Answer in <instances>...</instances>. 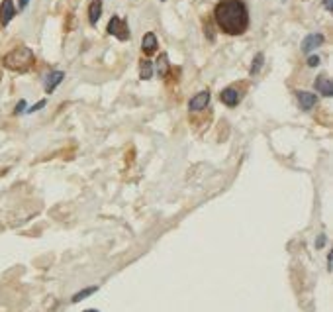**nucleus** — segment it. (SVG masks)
<instances>
[{
	"mask_svg": "<svg viewBox=\"0 0 333 312\" xmlns=\"http://www.w3.org/2000/svg\"><path fill=\"white\" fill-rule=\"evenodd\" d=\"M214 20L227 36H241L249 30V10L243 0H220L214 8Z\"/></svg>",
	"mask_w": 333,
	"mask_h": 312,
	"instance_id": "f257e3e1",
	"label": "nucleus"
},
{
	"mask_svg": "<svg viewBox=\"0 0 333 312\" xmlns=\"http://www.w3.org/2000/svg\"><path fill=\"white\" fill-rule=\"evenodd\" d=\"M34 63H36L34 51H32L30 47H24V45L12 49V51L6 53L4 59H2V65H4V67L10 69V71H18V73L30 71V69L34 67Z\"/></svg>",
	"mask_w": 333,
	"mask_h": 312,
	"instance_id": "f03ea898",
	"label": "nucleus"
},
{
	"mask_svg": "<svg viewBox=\"0 0 333 312\" xmlns=\"http://www.w3.org/2000/svg\"><path fill=\"white\" fill-rule=\"evenodd\" d=\"M108 34L114 36V38H118L120 42H128L130 38H132V32H130V28H128V22L126 20H122L120 16H112V20L108 22Z\"/></svg>",
	"mask_w": 333,
	"mask_h": 312,
	"instance_id": "7ed1b4c3",
	"label": "nucleus"
},
{
	"mask_svg": "<svg viewBox=\"0 0 333 312\" xmlns=\"http://www.w3.org/2000/svg\"><path fill=\"white\" fill-rule=\"evenodd\" d=\"M208 104H210V92H208V90H202V92H198L196 96L190 98V102H188V110L200 112V110H204Z\"/></svg>",
	"mask_w": 333,
	"mask_h": 312,
	"instance_id": "20e7f679",
	"label": "nucleus"
},
{
	"mask_svg": "<svg viewBox=\"0 0 333 312\" xmlns=\"http://www.w3.org/2000/svg\"><path fill=\"white\" fill-rule=\"evenodd\" d=\"M296 98H298V104H300V108L304 112L311 110V108L317 104V96H315L313 92H308V90H298V92H296Z\"/></svg>",
	"mask_w": 333,
	"mask_h": 312,
	"instance_id": "39448f33",
	"label": "nucleus"
},
{
	"mask_svg": "<svg viewBox=\"0 0 333 312\" xmlns=\"http://www.w3.org/2000/svg\"><path fill=\"white\" fill-rule=\"evenodd\" d=\"M220 100H222L225 106H229V108H235V106L239 104L241 96H239L237 89H233V87H227V89H223L222 92H220Z\"/></svg>",
	"mask_w": 333,
	"mask_h": 312,
	"instance_id": "423d86ee",
	"label": "nucleus"
},
{
	"mask_svg": "<svg viewBox=\"0 0 333 312\" xmlns=\"http://www.w3.org/2000/svg\"><path fill=\"white\" fill-rule=\"evenodd\" d=\"M16 16V6L12 0H2L0 4V24L2 26H8L10 20Z\"/></svg>",
	"mask_w": 333,
	"mask_h": 312,
	"instance_id": "0eeeda50",
	"label": "nucleus"
},
{
	"mask_svg": "<svg viewBox=\"0 0 333 312\" xmlns=\"http://www.w3.org/2000/svg\"><path fill=\"white\" fill-rule=\"evenodd\" d=\"M323 36L321 34H310V36H306L304 38V42H302V51L304 53H311L313 49H317L319 45H323Z\"/></svg>",
	"mask_w": 333,
	"mask_h": 312,
	"instance_id": "6e6552de",
	"label": "nucleus"
},
{
	"mask_svg": "<svg viewBox=\"0 0 333 312\" xmlns=\"http://www.w3.org/2000/svg\"><path fill=\"white\" fill-rule=\"evenodd\" d=\"M63 79H65V73H63V71H53V73H49V77L45 79V92L51 94L53 90L63 83Z\"/></svg>",
	"mask_w": 333,
	"mask_h": 312,
	"instance_id": "1a4fd4ad",
	"label": "nucleus"
},
{
	"mask_svg": "<svg viewBox=\"0 0 333 312\" xmlns=\"http://www.w3.org/2000/svg\"><path fill=\"white\" fill-rule=\"evenodd\" d=\"M313 85H315V89H317V92H319L321 96H331L333 94V85H331V81L327 79V75H319Z\"/></svg>",
	"mask_w": 333,
	"mask_h": 312,
	"instance_id": "9d476101",
	"label": "nucleus"
},
{
	"mask_svg": "<svg viewBox=\"0 0 333 312\" xmlns=\"http://www.w3.org/2000/svg\"><path fill=\"white\" fill-rule=\"evenodd\" d=\"M157 45H159V42H157V36L153 34V32H149V34H145V36H143L141 51H143L145 55H153V53L157 51Z\"/></svg>",
	"mask_w": 333,
	"mask_h": 312,
	"instance_id": "9b49d317",
	"label": "nucleus"
},
{
	"mask_svg": "<svg viewBox=\"0 0 333 312\" xmlns=\"http://www.w3.org/2000/svg\"><path fill=\"white\" fill-rule=\"evenodd\" d=\"M102 16V0H92L89 6V20L92 26H96Z\"/></svg>",
	"mask_w": 333,
	"mask_h": 312,
	"instance_id": "f8f14e48",
	"label": "nucleus"
},
{
	"mask_svg": "<svg viewBox=\"0 0 333 312\" xmlns=\"http://www.w3.org/2000/svg\"><path fill=\"white\" fill-rule=\"evenodd\" d=\"M169 57H167V53H161L159 55V59H157V75L159 77H165L167 73H169Z\"/></svg>",
	"mask_w": 333,
	"mask_h": 312,
	"instance_id": "ddd939ff",
	"label": "nucleus"
},
{
	"mask_svg": "<svg viewBox=\"0 0 333 312\" xmlns=\"http://www.w3.org/2000/svg\"><path fill=\"white\" fill-rule=\"evenodd\" d=\"M139 77L143 81H149L153 77V65H151V61H141V65H139Z\"/></svg>",
	"mask_w": 333,
	"mask_h": 312,
	"instance_id": "4468645a",
	"label": "nucleus"
},
{
	"mask_svg": "<svg viewBox=\"0 0 333 312\" xmlns=\"http://www.w3.org/2000/svg\"><path fill=\"white\" fill-rule=\"evenodd\" d=\"M98 290V287H87V289L79 290V292H75L73 294V302H81V300H85V298H89L90 294H94Z\"/></svg>",
	"mask_w": 333,
	"mask_h": 312,
	"instance_id": "2eb2a0df",
	"label": "nucleus"
},
{
	"mask_svg": "<svg viewBox=\"0 0 333 312\" xmlns=\"http://www.w3.org/2000/svg\"><path fill=\"white\" fill-rule=\"evenodd\" d=\"M263 63H265V55H263V53H257L255 59H253V63H251L249 73H251V75H257V73L261 71V67H263Z\"/></svg>",
	"mask_w": 333,
	"mask_h": 312,
	"instance_id": "dca6fc26",
	"label": "nucleus"
},
{
	"mask_svg": "<svg viewBox=\"0 0 333 312\" xmlns=\"http://www.w3.org/2000/svg\"><path fill=\"white\" fill-rule=\"evenodd\" d=\"M44 106H45V100H40L38 104H34V106H30V108H26V112H28V114H34V112L42 110Z\"/></svg>",
	"mask_w": 333,
	"mask_h": 312,
	"instance_id": "f3484780",
	"label": "nucleus"
},
{
	"mask_svg": "<svg viewBox=\"0 0 333 312\" xmlns=\"http://www.w3.org/2000/svg\"><path fill=\"white\" fill-rule=\"evenodd\" d=\"M319 65V57L317 55H310L308 57V67H317Z\"/></svg>",
	"mask_w": 333,
	"mask_h": 312,
	"instance_id": "a211bd4d",
	"label": "nucleus"
},
{
	"mask_svg": "<svg viewBox=\"0 0 333 312\" xmlns=\"http://www.w3.org/2000/svg\"><path fill=\"white\" fill-rule=\"evenodd\" d=\"M24 110H26V100H20V102H18V106L14 108V114L18 116V114H22Z\"/></svg>",
	"mask_w": 333,
	"mask_h": 312,
	"instance_id": "6ab92c4d",
	"label": "nucleus"
},
{
	"mask_svg": "<svg viewBox=\"0 0 333 312\" xmlns=\"http://www.w3.org/2000/svg\"><path fill=\"white\" fill-rule=\"evenodd\" d=\"M323 8H325L327 12H331L333 10V0H323Z\"/></svg>",
	"mask_w": 333,
	"mask_h": 312,
	"instance_id": "aec40b11",
	"label": "nucleus"
},
{
	"mask_svg": "<svg viewBox=\"0 0 333 312\" xmlns=\"http://www.w3.org/2000/svg\"><path fill=\"white\" fill-rule=\"evenodd\" d=\"M327 269H329V271L333 269V251L331 253H327Z\"/></svg>",
	"mask_w": 333,
	"mask_h": 312,
	"instance_id": "412c9836",
	"label": "nucleus"
},
{
	"mask_svg": "<svg viewBox=\"0 0 333 312\" xmlns=\"http://www.w3.org/2000/svg\"><path fill=\"white\" fill-rule=\"evenodd\" d=\"M323 244H325V236H319V238H317V244H315V247H323Z\"/></svg>",
	"mask_w": 333,
	"mask_h": 312,
	"instance_id": "4be33fe9",
	"label": "nucleus"
},
{
	"mask_svg": "<svg viewBox=\"0 0 333 312\" xmlns=\"http://www.w3.org/2000/svg\"><path fill=\"white\" fill-rule=\"evenodd\" d=\"M28 2H30V0H20V4H18V6H20V10H24V8L28 6Z\"/></svg>",
	"mask_w": 333,
	"mask_h": 312,
	"instance_id": "5701e85b",
	"label": "nucleus"
},
{
	"mask_svg": "<svg viewBox=\"0 0 333 312\" xmlns=\"http://www.w3.org/2000/svg\"><path fill=\"white\" fill-rule=\"evenodd\" d=\"M85 312H100V310H96V308H89V310H85Z\"/></svg>",
	"mask_w": 333,
	"mask_h": 312,
	"instance_id": "b1692460",
	"label": "nucleus"
}]
</instances>
